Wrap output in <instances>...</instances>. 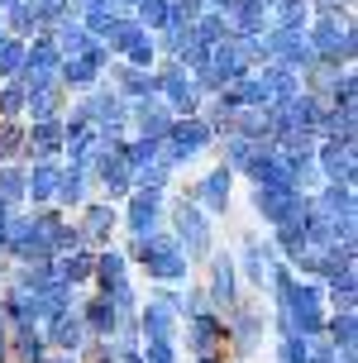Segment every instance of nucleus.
<instances>
[{
    "label": "nucleus",
    "instance_id": "f257e3e1",
    "mask_svg": "<svg viewBox=\"0 0 358 363\" xmlns=\"http://www.w3.org/2000/svg\"><path fill=\"white\" fill-rule=\"evenodd\" d=\"M129 254L139 258L148 268V277H158V282H181L186 268H191V258L181 254V244L172 235H134Z\"/></svg>",
    "mask_w": 358,
    "mask_h": 363
},
{
    "label": "nucleus",
    "instance_id": "f03ea898",
    "mask_svg": "<svg viewBox=\"0 0 358 363\" xmlns=\"http://www.w3.org/2000/svg\"><path fill=\"white\" fill-rule=\"evenodd\" d=\"M253 211L277 230V225H301L306 211H311V201H306V191H296V186H258V191H253Z\"/></svg>",
    "mask_w": 358,
    "mask_h": 363
},
{
    "label": "nucleus",
    "instance_id": "7ed1b4c3",
    "mask_svg": "<svg viewBox=\"0 0 358 363\" xmlns=\"http://www.w3.org/2000/svg\"><path fill=\"white\" fill-rule=\"evenodd\" d=\"M172 230H177V244L186 258H211V216L201 211L196 201H177V211H172Z\"/></svg>",
    "mask_w": 358,
    "mask_h": 363
},
{
    "label": "nucleus",
    "instance_id": "20e7f679",
    "mask_svg": "<svg viewBox=\"0 0 358 363\" xmlns=\"http://www.w3.org/2000/svg\"><path fill=\"white\" fill-rule=\"evenodd\" d=\"M263 311H249V306H234L225 311V340H234V354L239 359H249L253 349H258V340H263Z\"/></svg>",
    "mask_w": 358,
    "mask_h": 363
},
{
    "label": "nucleus",
    "instance_id": "39448f33",
    "mask_svg": "<svg viewBox=\"0 0 358 363\" xmlns=\"http://www.w3.org/2000/svg\"><path fill=\"white\" fill-rule=\"evenodd\" d=\"M211 306L225 315V311L239 306V268H234V254H211Z\"/></svg>",
    "mask_w": 358,
    "mask_h": 363
},
{
    "label": "nucleus",
    "instance_id": "423d86ee",
    "mask_svg": "<svg viewBox=\"0 0 358 363\" xmlns=\"http://www.w3.org/2000/svg\"><path fill=\"white\" fill-rule=\"evenodd\" d=\"M220 345H225V315H220V311L186 315V349H191V354H215Z\"/></svg>",
    "mask_w": 358,
    "mask_h": 363
},
{
    "label": "nucleus",
    "instance_id": "0eeeda50",
    "mask_svg": "<svg viewBox=\"0 0 358 363\" xmlns=\"http://www.w3.org/2000/svg\"><path fill=\"white\" fill-rule=\"evenodd\" d=\"M43 340H48V349H62V354L77 359L91 335H86V325H82V315L62 311V315H53V320H43Z\"/></svg>",
    "mask_w": 358,
    "mask_h": 363
},
{
    "label": "nucleus",
    "instance_id": "6e6552de",
    "mask_svg": "<svg viewBox=\"0 0 358 363\" xmlns=\"http://www.w3.org/2000/svg\"><path fill=\"white\" fill-rule=\"evenodd\" d=\"M139 330H143V340H172L177 335V296L162 291L158 301H148L139 315Z\"/></svg>",
    "mask_w": 358,
    "mask_h": 363
},
{
    "label": "nucleus",
    "instance_id": "1a4fd4ad",
    "mask_svg": "<svg viewBox=\"0 0 358 363\" xmlns=\"http://www.w3.org/2000/svg\"><path fill=\"white\" fill-rule=\"evenodd\" d=\"M158 220H162V191L139 186L129 196V235H158Z\"/></svg>",
    "mask_w": 358,
    "mask_h": 363
},
{
    "label": "nucleus",
    "instance_id": "9d476101",
    "mask_svg": "<svg viewBox=\"0 0 358 363\" xmlns=\"http://www.w3.org/2000/svg\"><path fill=\"white\" fill-rule=\"evenodd\" d=\"M230 182H234V167H215V172H206V177L196 182L191 201H196L206 216H225V206H230Z\"/></svg>",
    "mask_w": 358,
    "mask_h": 363
},
{
    "label": "nucleus",
    "instance_id": "9b49d317",
    "mask_svg": "<svg viewBox=\"0 0 358 363\" xmlns=\"http://www.w3.org/2000/svg\"><path fill=\"white\" fill-rule=\"evenodd\" d=\"M272 258H277V249H272V239L263 244V239H244V249H239V258H234V268L249 277L253 287H268V268Z\"/></svg>",
    "mask_w": 358,
    "mask_h": 363
},
{
    "label": "nucleus",
    "instance_id": "f8f14e48",
    "mask_svg": "<svg viewBox=\"0 0 358 363\" xmlns=\"http://www.w3.org/2000/svg\"><path fill=\"white\" fill-rule=\"evenodd\" d=\"M115 225H120V211L110 201H91L86 211H82V225L77 230H82V244H106Z\"/></svg>",
    "mask_w": 358,
    "mask_h": 363
},
{
    "label": "nucleus",
    "instance_id": "ddd939ff",
    "mask_svg": "<svg viewBox=\"0 0 358 363\" xmlns=\"http://www.w3.org/2000/svg\"><path fill=\"white\" fill-rule=\"evenodd\" d=\"M320 216H330V220H340V225H349L354 220V186H344V182H330L320 191V201H311Z\"/></svg>",
    "mask_w": 358,
    "mask_h": 363
},
{
    "label": "nucleus",
    "instance_id": "4468645a",
    "mask_svg": "<svg viewBox=\"0 0 358 363\" xmlns=\"http://www.w3.org/2000/svg\"><path fill=\"white\" fill-rule=\"evenodd\" d=\"M91 277L101 282V291H115V287H125L129 282V263H125V254L120 249H106V254H96V268H91Z\"/></svg>",
    "mask_w": 358,
    "mask_h": 363
},
{
    "label": "nucleus",
    "instance_id": "2eb2a0df",
    "mask_svg": "<svg viewBox=\"0 0 358 363\" xmlns=\"http://www.w3.org/2000/svg\"><path fill=\"white\" fill-rule=\"evenodd\" d=\"M82 325H86L91 340H110V330L120 325V311H115V301H110V296H96V301L82 311Z\"/></svg>",
    "mask_w": 358,
    "mask_h": 363
},
{
    "label": "nucleus",
    "instance_id": "dca6fc26",
    "mask_svg": "<svg viewBox=\"0 0 358 363\" xmlns=\"http://www.w3.org/2000/svg\"><path fill=\"white\" fill-rule=\"evenodd\" d=\"M320 163H325V177L330 182H344V186H354V144H325L320 148Z\"/></svg>",
    "mask_w": 358,
    "mask_h": 363
},
{
    "label": "nucleus",
    "instance_id": "f3484780",
    "mask_svg": "<svg viewBox=\"0 0 358 363\" xmlns=\"http://www.w3.org/2000/svg\"><path fill=\"white\" fill-rule=\"evenodd\" d=\"M57 163H34V172L24 177V196L34 201V206H48V201L57 196Z\"/></svg>",
    "mask_w": 358,
    "mask_h": 363
},
{
    "label": "nucleus",
    "instance_id": "a211bd4d",
    "mask_svg": "<svg viewBox=\"0 0 358 363\" xmlns=\"http://www.w3.org/2000/svg\"><path fill=\"white\" fill-rule=\"evenodd\" d=\"M57 139H62L57 120H34V134H29V158H34V163H53V158H57Z\"/></svg>",
    "mask_w": 358,
    "mask_h": 363
},
{
    "label": "nucleus",
    "instance_id": "6ab92c4d",
    "mask_svg": "<svg viewBox=\"0 0 358 363\" xmlns=\"http://www.w3.org/2000/svg\"><path fill=\"white\" fill-rule=\"evenodd\" d=\"M15 359L19 363H43L48 359V354H43V349H48V340H43V325H15Z\"/></svg>",
    "mask_w": 358,
    "mask_h": 363
},
{
    "label": "nucleus",
    "instance_id": "aec40b11",
    "mask_svg": "<svg viewBox=\"0 0 358 363\" xmlns=\"http://www.w3.org/2000/svg\"><path fill=\"white\" fill-rule=\"evenodd\" d=\"M91 268H96V254H86V249H72L62 263H53L57 282H67V287H77V282H86Z\"/></svg>",
    "mask_w": 358,
    "mask_h": 363
},
{
    "label": "nucleus",
    "instance_id": "412c9836",
    "mask_svg": "<svg viewBox=\"0 0 358 363\" xmlns=\"http://www.w3.org/2000/svg\"><path fill=\"white\" fill-rule=\"evenodd\" d=\"M53 201H62V206H86V167L72 163V172L57 177V196Z\"/></svg>",
    "mask_w": 358,
    "mask_h": 363
},
{
    "label": "nucleus",
    "instance_id": "4be33fe9",
    "mask_svg": "<svg viewBox=\"0 0 358 363\" xmlns=\"http://www.w3.org/2000/svg\"><path fill=\"white\" fill-rule=\"evenodd\" d=\"M330 301L340 311H354V268H340L330 277Z\"/></svg>",
    "mask_w": 358,
    "mask_h": 363
},
{
    "label": "nucleus",
    "instance_id": "5701e85b",
    "mask_svg": "<svg viewBox=\"0 0 358 363\" xmlns=\"http://www.w3.org/2000/svg\"><path fill=\"white\" fill-rule=\"evenodd\" d=\"M0 201H5V206L24 201V172H19V167H5V163H0Z\"/></svg>",
    "mask_w": 358,
    "mask_h": 363
},
{
    "label": "nucleus",
    "instance_id": "b1692460",
    "mask_svg": "<svg viewBox=\"0 0 358 363\" xmlns=\"http://www.w3.org/2000/svg\"><path fill=\"white\" fill-rule=\"evenodd\" d=\"M277 363H306V335H282Z\"/></svg>",
    "mask_w": 358,
    "mask_h": 363
},
{
    "label": "nucleus",
    "instance_id": "393cba45",
    "mask_svg": "<svg viewBox=\"0 0 358 363\" xmlns=\"http://www.w3.org/2000/svg\"><path fill=\"white\" fill-rule=\"evenodd\" d=\"M139 354H143V363H177V349H172V340H148Z\"/></svg>",
    "mask_w": 358,
    "mask_h": 363
},
{
    "label": "nucleus",
    "instance_id": "a878e982",
    "mask_svg": "<svg viewBox=\"0 0 358 363\" xmlns=\"http://www.w3.org/2000/svg\"><path fill=\"white\" fill-rule=\"evenodd\" d=\"M19 139H24V134H19V129L10 125V120H0V163L19 153Z\"/></svg>",
    "mask_w": 358,
    "mask_h": 363
},
{
    "label": "nucleus",
    "instance_id": "bb28decb",
    "mask_svg": "<svg viewBox=\"0 0 358 363\" xmlns=\"http://www.w3.org/2000/svg\"><path fill=\"white\" fill-rule=\"evenodd\" d=\"M19 67V43L15 38H0V72H15Z\"/></svg>",
    "mask_w": 358,
    "mask_h": 363
},
{
    "label": "nucleus",
    "instance_id": "cd10ccee",
    "mask_svg": "<svg viewBox=\"0 0 358 363\" xmlns=\"http://www.w3.org/2000/svg\"><path fill=\"white\" fill-rule=\"evenodd\" d=\"M10 359V320H5V315H0V363Z\"/></svg>",
    "mask_w": 358,
    "mask_h": 363
},
{
    "label": "nucleus",
    "instance_id": "c85d7f7f",
    "mask_svg": "<svg viewBox=\"0 0 358 363\" xmlns=\"http://www.w3.org/2000/svg\"><path fill=\"white\" fill-rule=\"evenodd\" d=\"M115 363H143V354H139V349H120V359H115Z\"/></svg>",
    "mask_w": 358,
    "mask_h": 363
},
{
    "label": "nucleus",
    "instance_id": "c756f323",
    "mask_svg": "<svg viewBox=\"0 0 358 363\" xmlns=\"http://www.w3.org/2000/svg\"><path fill=\"white\" fill-rule=\"evenodd\" d=\"M196 363H220V354H196Z\"/></svg>",
    "mask_w": 358,
    "mask_h": 363
},
{
    "label": "nucleus",
    "instance_id": "7c9ffc66",
    "mask_svg": "<svg viewBox=\"0 0 358 363\" xmlns=\"http://www.w3.org/2000/svg\"><path fill=\"white\" fill-rule=\"evenodd\" d=\"M43 363H77V359H72V354H62V359H43Z\"/></svg>",
    "mask_w": 358,
    "mask_h": 363
}]
</instances>
